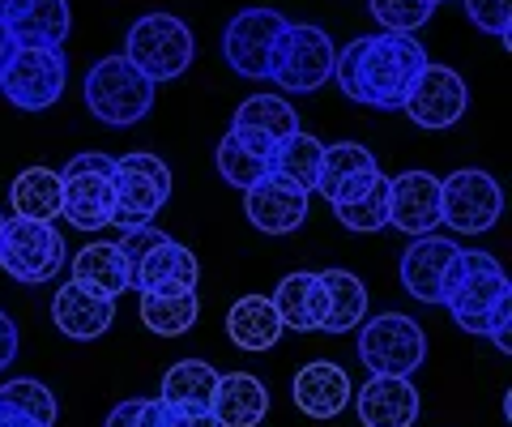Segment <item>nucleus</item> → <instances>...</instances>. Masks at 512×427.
<instances>
[{
  "mask_svg": "<svg viewBox=\"0 0 512 427\" xmlns=\"http://www.w3.org/2000/svg\"><path fill=\"white\" fill-rule=\"evenodd\" d=\"M13 47H18V43H13V39H9V30H5V22H0V69H5V60L13 56Z\"/></svg>",
  "mask_w": 512,
  "mask_h": 427,
  "instance_id": "43",
  "label": "nucleus"
},
{
  "mask_svg": "<svg viewBox=\"0 0 512 427\" xmlns=\"http://www.w3.org/2000/svg\"><path fill=\"white\" fill-rule=\"evenodd\" d=\"M504 295H512L504 265L495 261L491 252L457 248V257L448 261V270H444L440 304L466 334H483V338L491 334V312Z\"/></svg>",
  "mask_w": 512,
  "mask_h": 427,
  "instance_id": "2",
  "label": "nucleus"
},
{
  "mask_svg": "<svg viewBox=\"0 0 512 427\" xmlns=\"http://www.w3.org/2000/svg\"><path fill=\"white\" fill-rule=\"evenodd\" d=\"M308 197L312 193H303L291 180L265 176L261 184H252L244 193V214L261 235H291L308 218Z\"/></svg>",
  "mask_w": 512,
  "mask_h": 427,
  "instance_id": "15",
  "label": "nucleus"
},
{
  "mask_svg": "<svg viewBox=\"0 0 512 427\" xmlns=\"http://www.w3.org/2000/svg\"><path fill=\"white\" fill-rule=\"evenodd\" d=\"M227 338L248 355H261V351H274L278 338H282V321L274 304L265 295H244L235 299L231 312H227Z\"/></svg>",
  "mask_w": 512,
  "mask_h": 427,
  "instance_id": "26",
  "label": "nucleus"
},
{
  "mask_svg": "<svg viewBox=\"0 0 512 427\" xmlns=\"http://www.w3.org/2000/svg\"><path fill=\"white\" fill-rule=\"evenodd\" d=\"M141 325L150 329L158 338H180L197 325L201 316V304H197V291L192 295H141Z\"/></svg>",
  "mask_w": 512,
  "mask_h": 427,
  "instance_id": "33",
  "label": "nucleus"
},
{
  "mask_svg": "<svg viewBox=\"0 0 512 427\" xmlns=\"http://www.w3.org/2000/svg\"><path fill=\"white\" fill-rule=\"evenodd\" d=\"M69 60L60 47H13V56L0 69V90L18 112H47L60 103Z\"/></svg>",
  "mask_w": 512,
  "mask_h": 427,
  "instance_id": "10",
  "label": "nucleus"
},
{
  "mask_svg": "<svg viewBox=\"0 0 512 427\" xmlns=\"http://www.w3.org/2000/svg\"><path fill=\"white\" fill-rule=\"evenodd\" d=\"M0 270L13 282L39 287L64 270V240L52 223L13 214L0 223Z\"/></svg>",
  "mask_w": 512,
  "mask_h": 427,
  "instance_id": "7",
  "label": "nucleus"
},
{
  "mask_svg": "<svg viewBox=\"0 0 512 427\" xmlns=\"http://www.w3.org/2000/svg\"><path fill=\"white\" fill-rule=\"evenodd\" d=\"M111 184H116V214H111V223L120 231L150 227L154 214L171 201V167L158 154H146V150L116 158V176H111Z\"/></svg>",
  "mask_w": 512,
  "mask_h": 427,
  "instance_id": "8",
  "label": "nucleus"
},
{
  "mask_svg": "<svg viewBox=\"0 0 512 427\" xmlns=\"http://www.w3.org/2000/svg\"><path fill=\"white\" fill-rule=\"evenodd\" d=\"M359 363L372 376H414L427 363V334L406 312L372 316L359 329Z\"/></svg>",
  "mask_w": 512,
  "mask_h": 427,
  "instance_id": "9",
  "label": "nucleus"
},
{
  "mask_svg": "<svg viewBox=\"0 0 512 427\" xmlns=\"http://www.w3.org/2000/svg\"><path fill=\"white\" fill-rule=\"evenodd\" d=\"M320 287H325V334H350L359 329V321L367 316V287L359 282V274L350 270H325L320 274Z\"/></svg>",
  "mask_w": 512,
  "mask_h": 427,
  "instance_id": "28",
  "label": "nucleus"
},
{
  "mask_svg": "<svg viewBox=\"0 0 512 427\" xmlns=\"http://www.w3.org/2000/svg\"><path fill=\"white\" fill-rule=\"evenodd\" d=\"M286 18L278 9H244L235 13L222 30V60L239 73V77H269V56H274V43L282 35Z\"/></svg>",
  "mask_w": 512,
  "mask_h": 427,
  "instance_id": "13",
  "label": "nucleus"
},
{
  "mask_svg": "<svg viewBox=\"0 0 512 427\" xmlns=\"http://www.w3.org/2000/svg\"><path fill=\"white\" fill-rule=\"evenodd\" d=\"M231 129H248L265 141H282L299 129V112L282 99V94H252V99L239 103Z\"/></svg>",
  "mask_w": 512,
  "mask_h": 427,
  "instance_id": "32",
  "label": "nucleus"
},
{
  "mask_svg": "<svg viewBox=\"0 0 512 427\" xmlns=\"http://www.w3.org/2000/svg\"><path fill=\"white\" fill-rule=\"evenodd\" d=\"M269 304H274L282 329H295V334H316L325 325V287H320V274L312 270L286 274Z\"/></svg>",
  "mask_w": 512,
  "mask_h": 427,
  "instance_id": "23",
  "label": "nucleus"
},
{
  "mask_svg": "<svg viewBox=\"0 0 512 427\" xmlns=\"http://www.w3.org/2000/svg\"><path fill=\"white\" fill-rule=\"evenodd\" d=\"M9 201H13V214L52 223V218H60V201H64L60 171H52V167H26V171H18V180L9 184Z\"/></svg>",
  "mask_w": 512,
  "mask_h": 427,
  "instance_id": "31",
  "label": "nucleus"
},
{
  "mask_svg": "<svg viewBox=\"0 0 512 427\" xmlns=\"http://www.w3.org/2000/svg\"><path fill=\"white\" fill-rule=\"evenodd\" d=\"M210 415L218 427H256L269 415V389L265 381H256L252 372H227L218 376V393Z\"/></svg>",
  "mask_w": 512,
  "mask_h": 427,
  "instance_id": "24",
  "label": "nucleus"
},
{
  "mask_svg": "<svg viewBox=\"0 0 512 427\" xmlns=\"http://www.w3.org/2000/svg\"><path fill=\"white\" fill-rule=\"evenodd\" d=\"M269 154H274V141L256 137L248 129H227V137L218 141V171L222 180H227L231 188H248L261 184L269 176Z\"/></svg>",
  "mask_w": 512,
  "mask_h": 427,
  "instance_id": "25",
  "label": "nucleus"
},
{
  "mask_svg": "<svg viewBox=\"0 0 512 427\" xmlns=\"http://www.w3.org/2000/svg\"><path fill=\"white\" fill-rule=\"evenodd\" d=\"M73 282H82V287L99 291L107 299H120L128 291V261H124L120 244H107V240L86 244L73 257Z\"/></svg>",
  "mask_w": 512,
  "mask_h": 427,
  "instance_id": "29",
  "label": "nucleus"
},
{
  "mask_svg": "<svg viewBox=\"0 0 512 427\" xmlns=\"http://www.w3.org/2000/svg\"><path fill=\"white\" fill-rule=\"evenodd\" d=\"M18 359V321L9 312H0V372Z\"/></svg>",
  "mask_w": 512,
  "mask_h": 427,
  "instance_id": "40",
  "label": "nucleus"
},
{
  "mask_svg": "<svg viewBox=\"0 0 512 427\" xmlns=\"http://www.w3.org/2000/svg\"><path fill=\"white\" fill-rule=\"evenodd\" d=\"M376 176H380V163L372 150L359 146V141H338V146H325V154H320L316 193L329 205H342V201H355Z\"/></svg>",
  "mask_w": 512,
  "mask_h": 427,
  "instance_id": "16",
  "label": "nucleus"
},
{
  "mask_svg": "<svg viewBox=\"0 0 512 427\" xmlns=\"http://www.w3.org/2000/svg\"><path fill=\"white\" fill-rule=\"evenodd\" d=\"M367 9L389 35H414L436 13V0H367Z\"/></svg>",
  "mask_w": 512,
  "mask_h": 427,
  "instance_id": "36",
  "label": "nucleus"
},
{
  "mask_svg": "<svg viewBox=\"0 0 512 427\" xmlns=\"http://www.w3.org/2000/svg\"><path fill=\"white\" fill-rule=\"evenodd\" d=\"M457 257V244L444 235H414V244L402 252V287L419 304H440L444 270Z\"/></svg>",
  "mask_w": 512,
  "mask_h": 427,
  "instance_id": "21",
  "label": "nucleus"
},
{
  "mask_svg": "<svg viewBox=\"0 0 512 427\" xmlns=\"http://www.w3.org/2000/svg\"><path fill=\"white\" fill-rule=\"evenodd\" d=\"M218 393V372L205 359H180L163 376V393L158 402L171 410H210Z\"/></svg>",
  "mask_w": 512,
  "mask_h": 427,
  "instance_id": "27",
  "label": "nucleus"
},
{
  "mask_svg": "<svg viewBox=\"0 0 512 427\" xmlns=\"http://www.w3.org/2000/svg\"><path fill=\"white\" fill-rule=\"evenodd\" d=\"M333 60H338V47L325 30L308 22H286L274 56H269V82L291 94H312L333 77Z\"/></svg>",
  "mask_w": 512,
  "mask_h": 427,
  "instance_id": "5",
  "label": "nucleus"
},
{
  "mask_svg": "<svg viewBox=\"0 0 512 427\" xmlns=\"http://www.w3.org/2000/svg\"><path fill=\"white\" fill-rule=\"evenodd\" d=\"M427 52L414 35H367L355 39L333 60V77L350 103L376 107V112H402L414 77L423 73Z\"/></svg>",
  "mask_w": 512,
  "mask_h": 427,
  "instance_id": "1",
  "label": "nucleus"
},
{
  "mask_svg": "<svg viewBox=\"0 0 512 427\" xmlns=\"http://www.w3.org/2000/svg\"><path fill=\"white\" fill-rule=\"evenodd\" d=\"M0 410H13V415H26L43 427H56V398L52 389L35 376H18V381L0 385Z\"/></svg>",
  "mask_w": 512,
  "mask_h": 427,
  "instance_id": "35",
  "label": "nucleus"
},
{
  "mask_svg": "<svg viewBox=\"0 0 512 427\" xmlns=\"http://www.w3.org/2000/svg\"><path fill=\"white\" fill-rule=\"evenodd\" d=\"M137 410H141V398H124V402L107 415L103 427H137Z\"/></svg>",
  "mask_w": 512,
  "mask_h": 427,
  "instance_id": "41",
  "label": "nucleus"
},
{
  "mask_svg": "<svg viewBox=\"0 0 512 427\" xmlns=\"http://www.w3.org/2000/svg\"><path fill=\"white\" fill-rule=\"evenodd\" d=\"M291 398L308 419H338L350 406V376L329 359H312L295 372Z\"/></svg>",
  "mask_w": 512,
  "mask_h": 427,
  "instance_id": "20",
  "label": "nucleus"
},
{
  "mask_svg": "<svg viewBox=\"0 0 512 427\" xmlns=\"http://www.w3.org/2000/svg\"><path fill=\"white\" fill-rule=\"evenodd\" d=\"M197 278H201L197 252L171 240V235H163L146 257L128 265V287H137L141 295H192Z\"/></svg>",
  "mask_w": 512,
  "mask_h": 427,
  "instance_id": "14",
  "label": "nucleus"
},
{
  "mask_svg": "<svg viewBox=\"0 0 512 427\" xmlns=\"http://www.w3.org/2000/svg\"><path fill=\"white\" fill-rule=\"evenodd\" d=\"M436 5H444V0H436Z\"/></svg>",
  "mask_w": 512,
  "mask_h": 427,
  "instance_id": "46",
  "label": "nucleus"
},
{
  "mask_svg": "<svg viewBox=\"0 0 512 427\" xmlns=\"http://www.w3.org/2000/svg\"><path fill=\"white\" fill-rule=\"evenodd\" d=\"M128 65L141 69L150 82H171V77H184L192 56H197V43H192L188 22H180L175 13H146L128 30V43L120 52Z\"/></svg>",
  "mask_w": 512,
  "mask_h": 427,
  "instance_id": "3",
  "label": "nucleus"
},
{
  "mask_svg": "<svg viewBox=\"0 0 512 427\" xmlns=\"http://www.w3.org/2000/svg\"><path fill=\"white\" fill-rule=\"evenodd\" d=\"M163 427H218L210 410H171L163 406Z\"/></svg>",
  "mask_w": 512,
  "mask_h": 427,
  "instance_id": "39",
  "label": "nucleus"
},
{
  "mask_svg": "<svg viewBox=\"0 0 512 427\" xmlns=\"http://www.w3.org/2000/svg\"><path fill=\"white\" fill-rule=\"evenodd\" d=\"M333 214H338V223L346 231H359V235L384 231L389 227V176H376L355 201L333 205Z\"/></svg>",
  "mask_w": 512,
  "mask_h": 427,
  "instance_id": "34",
  "label": "nucleus"
},
{
  "mask_svg": "<svg viewBox=\"0 0 512 427\" xmlns=\"http://www.w3.org/2000/svg\"><path fill=\"white\" fill-rule=\"evenodd\" d=\"M389 223L406 235H431L440 227V176L402 171L389 180Z\"/></svg>",
  "mask_w": 512,
  "mask_h": 427,
  "instance_id": "17",
  "label": "nucleus"
},
{
  "mask_svg": "<svg viewBox=\"0 0 512 427\" xmlns=\"http://www.w3.org/2000/svg\"><path fill=\"white\" fill-rule=\"evenodd\" d=\"M0 22L18 47H60L73 30V13L69 0H13Z\"/></svg>",
  "mask_w": 512,
  "mask_h": 427,
  "instance_id": "19",
  "label": "nucleus"
},
{
  "mask_svg": "<svg viewBox=\"0 0 512 427\" xmlns=\"http://www.w3.org/2000/svg\"><path fill=\"white\" fill-rule=\"evenodd\" d=\"M86 107L111 129H128L154 112V82L124 56H103L86 73Z\"/></svg>",
  "mask_w": 512,
  "mask_h": 427,
  "instance_id": "4",
  "label": "nucleus"
},
{
  "mask_svg": "<svg viewBox=\"0 0 512 427\" xmlns=\"http://www.w3.org/2000/svg\"><path fill=\"white\" fill-rule=\"evenodd\" d=\"M0 223H5V214H0Z\"/></svg>",
  "mask_w": 512,
  "mask_h": 427,
  "instance_id": "45",
  "label": "nucleus"
},
{
  "mask_svg": "<svg viewBox=\"0 0 512 427\" xmlns=\"http://www.w3.org/2000/svg\"><path fill=\"white\" fill-rule=\"evenodd\" d=\"M466 107H470V90L466 82L457 77V69H448V65H423V73L414 77V86L406 94V103H402V112L419 124V129L427 133H440V129H453V124L466 116Z\"/></svg>",
  "mask_w": 512,
  "mask_h": 427,
  "instance_id": "12",
  "label": "nucleus"
},
{
  "mask_svg": "<svg viewBox=\"0 0 512 427\" xmlns=\"http://www.w3.org/2000/svg\"><path fill=\"white\" fill-rule=\"evenodd\" d=\"M320 154H325V146L312 137L295 129L291 137L274 141V154H269V176L278 180H291L299 184L303 193H316V176H320Z\"/></svg>",
  "mask_w": 512,
  "mask_h": 427,
  "instance_id": "30",
  "label": "nucleus"
},
{
  "mask_svg": "<svg viewBox=\"0 0 512 427\" xmlns=\"http://www.w3.org/2000/svg\"><path fill=\"white\" fill-rule=\"evenodd\" d=\"M9 5H13V0H0V18H5V9H9Z\"/></svg>",
  "mask_w": 512,
  "mask_h": 427,
  "instance_id": "44",
  "label": "nucleus"
},
{
  "mask_svg": "<svg viewBox=\"0 0 512 427\" xmlns=\"http://www.w3.org/2000/svg\"><path fill=\"white\" fill-rule=\"evenodd\" d=\"M116 158L111 154H77L69 158V167L60 171V214L69 218L77 231H99L111 227V214H116Z\"/></svg>",
  "mask_w": 512,
  "mask_h": 427,
  "instance_id": "6",
  "label": "nucleus"
},
{
  "mask_svg": "<svg viewBox=\"0 0 512 427\" xmlns=\"http://www.w3.org/2000/svg\"><path fill=\"white\" fill-rule=\"evenodd\" d=\"M487 338H495V346L508 355L512 351V295H504L500 304H495V312H491V334Z\"/></svg>",
  "mask_w": 512,
  "mask_h": 427,
  "instance_id": "38",
  "label": "nucleus"
},
{
  "mask_svg": "<svg viewBox=\"0 0 512 427\" xmlns=\"http://www.w3.org/2000/svg\"><path fill=\"white\" fill-rule=\"evenodd\" d=\"M359 419L367 427H414L419 389L410 385V376H372L359 389Z\"/></svg>",
  "mask_w": 512,
  "mask_h": 427,
  "instance_id": "22",
  "label": "nucleus"
},
{
  "mask_svg": "<svg viewBox=\"0 0 512 427\" xmlns=\"http://www.w3.org/2000/svg\"><path fill=\"white\" fill-rule=\"evenodd\" d=\"M466 18L483 30V35H495L500 43H508V35H512V0H466Z\"/></svg>",
  "mask_w": 512,
  "mask_h": 427,
  "instance_id": "37",
  "label": "nucleus"
},
{
  "mask_svg": "<svg viewBox=\"0 0 512 427\" xmlns=\"http://www.w3.org/2000/svg\"><path fill=\"white\" fill-rule=\"evenodd\" d=\"M0 427H43V423L26 419V415H13V410H0Z\"/></svg>",
  "mask_w": 512,
  "mask_h": 427,
  "instance_id": "42",
  "label": "nucleus"
},
{
  "mask_svg": "<svg viewBox=\"0 0 512 427\" xmlns=\"http://www.w3.org/2000/svg\"><path fill=\"white\" fill-rule=\"evenodd\" d=\"M52 321L64 338L94 342V338L107 334L111 321H116V299L90 291L82 282H60V291L52 295Z\"/></svg>",
  "mask_w": 512,
  "mask_h": 427,
  "instance_id": "18",
  "label": "nucleus"
},
{
  "mask_svg": "<svg viewBox=\"0 0 512 427\" xmlns=\"http://www.w3.org/2000/svg\"><path fill=\"white\" fill-rule=\"evenodd\" d=\"M504 214V188L495 176L478 167H461L448 180H440V223L457 235H483L500 223Z\"/></svg>",
  "mask_w": 512,
  "mask_h": 427,
  "instance_id": "11",
  "label": "nucleus"
}]
</instances>
